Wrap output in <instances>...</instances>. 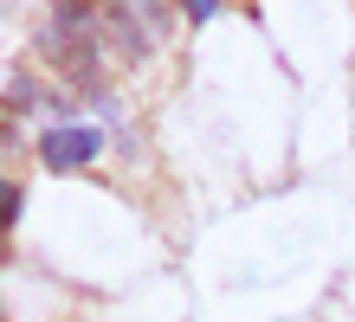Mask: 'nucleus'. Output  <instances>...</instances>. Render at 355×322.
<instances>
[{
    "label": "nucleus",
    "mask_w": 355,
    "mask_h": 322,
    "mask_svg": "<svg viewBox=\"0 0 355 322\" xmlns=\"http://www.w3.org/2000/svg\"><path fill=\"white\" fill-rule=\"evenodd\" d=\"M103 13H110V33H116V46L130 58H149L168 39V7L162 0H110Z\"/></svg>",
    "instance_id": "2"
},
{
    "label": "nucleus",
    "mask_w": 355,
    "mask_h": 322,
    "mask_svg": "<svg viewBox=\"0 0 355 322\" xmlns=\"http://www.w3.org/2000/svg\"><path fill=\"white\" fill-rule=\"evenodd\" d=\"M97 148H103V136H97L91 123H58V129H46V136H39V161H46L52 175H65V168L97 161Z\"/></svg>",
    "instance_id": "3"
},
{
    "label": "nucleus",
    "mask_w": 355,
    "mask_h": 322,
    "mask_svg": "<svg viewBox=\"0 0 355 322\" xmlns=\"http://www.w3.org/2000/svg\"><path fill=\"white\" fill-rule=\"evenodd\" d=\"M0 258H7V251H0Z\"/></svg>",
    "instance_id": "7"
},
{
    "label": "nucleus",
    "mask_w": 355,
    "mask_h": 322,
    "mask_svg": "<svg viewBox=\"0 0 355 322\" xmlns=\"http://www.w3.org/2000/svg\"><path fill=\"white\" fill-rule=\"evenodd\" d=\"M33 103H39V97H33V84H26V78H13V84H7V110H33Z\"/></svg>",
    "instance_id": "5"
},
{
    "label": "nucleus",
    "mask_w": 355,
    "mask_h": 322,
    "mask_svg": "<svg viewBox=\"0 0 355 322\" xmlns=\"http://www.w3.org/2000/svg\"><path fill=\"white\" fill-rule=\"evenodd\" d=\"M13 220H19V187H13L7 175H0V232H7Z\"/></svg>",
    "instance_id": "4"
},
{
    "label": "nucleus",
    "mask_w": 355,
    "mask_h": 322,
    "mask_svg": "<svg viewBox=\"0 0 355 322\" xmlns=\"http://www.w3.org/2000/svg\"><path fill=\"white\" fill-rule=\"evenodd\" d=\"M39 46H46V58H52L71 84H91V78L103 71L97 13L85 7V0H52V19H46V33H39Z\"/></svg>",
    "instance_id": "1"
},
{
    "label": "nucleus",
    "mask_w": 355,
    "mask_h": 322,
    "mask_svg": "<svg viewBox=\"0 0 355 322\" xmlns=\"http://www.w3.org/2000/svg\"><path fill=\"white\" fill-rule=\"evenodd\" d=\"M181 13H187V19H194V26H207V19H214V13H220V0H181Z\"/></svg>",
    "instance_id": "6"
}]
</instances>
